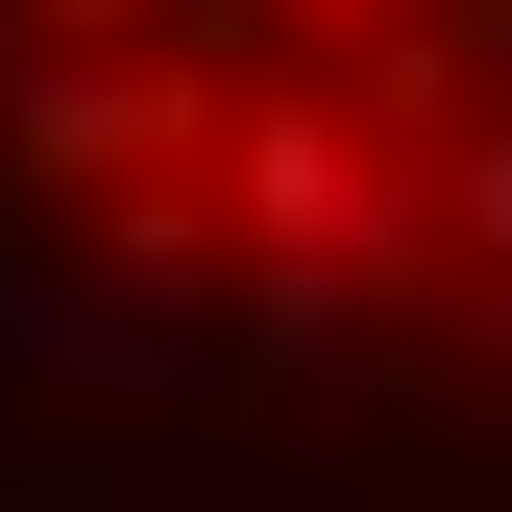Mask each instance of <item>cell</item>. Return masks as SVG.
Returning <instances> with one entry per match:
<instances>
[{
	"label": "cell",
	"instance_id": "obj_2",
	"mask_svg": "<svg viewBox=\"0 0 512 512\" xmlns=\"http://www.w3.org/2000/svg\"><path fill=\"white\" fill-rule=\"evenodd\" d=\"M439 244H488V269H512V147H439Z\"/></svg>",
	"mask_w": 512,
	"mask_h": 512
},
{
	"label": "cell",
	"instance_id": "obj_1",
	"mask_svg": "<svg viewBox=\"0 0 512 512\" xmlns=\"http://www.w3.org/2000/svg\"><path fill=\"white\" fill-rule=\"evenodd\" d=\"M220 317H244V391H342L366 366V269H244Z\"/></svg>",
	"mask_w": 512,
	"mask_h": 512
},
{
	"label": "cell",
	"instance_id": "obj_3",
	"mask_svg": "<svg viewBox=\"0 0 512 512\" xmlns=\"http://www.w3.org/2000/svg\"><path fill=\"white\" fill-rule=\"evenodd\" d=\"M488 342H512V269H488Z\"/></svg>",
	"mask_w": 512,
	"mask_h": 512
}]
</instances>
